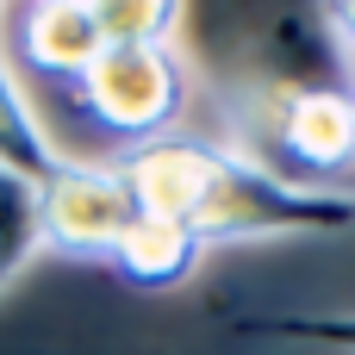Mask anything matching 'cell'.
Returning <instances> with one entry per match:
<instances>
[{"instance_id": "cell-1", "label": "cell", "mask_w": 355, "mask_h": 355, "mask_svg": "<svg viewBox=\"0 0 355 355\" xmlns=\"http://www.w3.org/2000/svg\"><path fill=\"white\" fill-rule=\"evenodd\" d=\"M119 175L137 200V212L187 225L200 243H250V237H337L355 231V193L349 187H306L275 175L268 162L168 131L150 144H131L119 156Z\"/></svg>"}, {"instance_id": "cell-2", "label": "cell", "mask_w": 355, "mask_h": 355, "mask_svg": "<svg viewBox=\"0 0 355 355\" xmlns=\"http://www.w3.org/2000/svg\"><path fill=\"white\" fill-rule=\"evenodd\" d=\"M243 125L275 156L268 168L306 187L355 175V87L337 81H256Z\"/></svg>"}, {"instance_id": "cell-3", "label": "cell", "mask_w": 355, "mask_h": 355, "mask_svg": "<svg viewBox=\"0 0 355 355\" xmlns=\"http://www.w3.org/2000/svg\"><path fill=\"white\" fill-rule=\"evenodd\" d=\"M81 119L100 125L119 144H150L181 131L193 81L175 44H106L94 56V69L69 87Z\"/></svg>"}, {"instance_id": "cell-4", "label": "cell", "mask_w": 355, "mask_h": 355, "mask_svg": "<svg viewBox=\"0 0 355 355\" xmlns=\"http://www.w3.org/2000/svg\"><path fill=\"white\" fill-rule=\"evenodd\" d=\"M37 225L44 250L81 256V262H112L119 237L137 225V200L119 175V162H62L37 187Z\"/></svg>"}, {"instance_id": "cell-5", "label": "cell", "mask_w": 355, "mask_h": 355, "mask_svg": "<svg viewBox=\"0 0 355 355\" xmlns=\"http://www.w3.org/2000/svg\"><path fill=\"white\" fill-rule=\"evenodd\" d=\"M106 50L87 0H25L19 12V56L37 81H56V87H75L94 56Z\"/></svg>"}, {"instance_id": "cell-6", "label": "cell", "mask_w": 355, "mask_h": 355, "mask_svg": "<svg viewBox=\"0 0 355 355\" xmlns=\"http://www.w3.org/2000/svg\"><path fill=\"white\" fill-rule=\"evenodd\" d=\"M200 256H206V243L187 231V225H168V218H150V212H137V225L119 237V250H112V268H119V281H131V287H144V293H168V287H181L193 268H200Z\"/></svg>"}, {"instance_id": "cell-7", "label": "cell", "mask_w": 355, "mask_h": 355, "mask_svg": "<svg viewBox=\"0 0 355 355\" xmlns=\"http://www.w3.org/2000/svg\"><path fill=\"white\" fill-rule=\"evenodd\" d=\"M62 162H69V156L44 137V125L31 119V106H25V94H19V81H12L6 62H0V168H12V175H25L31 187H44Z\"/></svg>"}, {"instance_id": "cell-8", "label": "cell", "mask_w": 355, "mask_h": 355, "mask_svg": "<svg viewBox=\"0 0 355 355\" xmlns=\"http://www.w3.org/2000/svg\"><path fill=\"white\" fill-rule=\"evenodd\" d=\"M44 250V225H37V187L12 168H0V287Z\"/></svg>"}, {"instance_id": "cell-9", "label": "cell", "mask_w": 355, "mask_h": 355, "mask_svg": "<svg viewBox=\"0 0 355 355\" xmlns=\"http://www.w3.org/2000/svg\"><path fill=\"white\" fill-rule=\"evenodd\" d=\"M187 0H87L106 44H168Z\"/></svg>"}, {"instance_id": "cell-10", "label": "cell", "mask_w": 355, "mask_h": 355, "mask_svg": "<svg viewBox=\"0 0 355 355\" xmlns=\"http://www.w3.org/2000/svg\"><path fill=\"white\" fill-rule=\"evenodd\" d=\"M262 337H300V343H337L355 349V312H275V318H256Z\"/></svg>"}, {"instance_id": "cell-11", "label": "cell", "mask_w": 355, "mask_h": 355, "mask_svg": "<svg viewBox=\"0 0 355 355\" xmlns=\"http://www.w3.org/2000/svg\"><path fill=\"white\" fill-rule=\"evenodd\" d=\"M324 25H331V37L343 44V56L355 62V0H324Z\"/></svg>"}]
</instances>
